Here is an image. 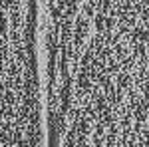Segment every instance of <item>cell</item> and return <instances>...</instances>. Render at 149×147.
<instances>
[{
	"label": "cell",
	"instance_id": "obj_1",
	"mask_svg": "<svg viewBox=\"0 0 149 147\" xmlns=\"http://www.w3.org/2000/svg\"><path fill=\"white\" fill-rule=\"evenodd\" d=\"M48 147H149V0H44Z\"/></svg>",
	"mask_w": 149,
	"mask_h": 147
}]
</instances>
